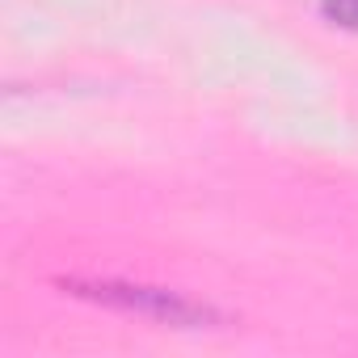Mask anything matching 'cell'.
<instances>
[{
	"instance_id": "obj_1",
	"label": "cell",
	"mask_w": 358,
	"mask_h": 358,
	"mask_svg": "<svg viewBox=\"0 0 358 358\" xmlns=\"http://www.w3.org/2000/svg\"><path fill=\"white\" fill-rule=\"evenodd\" d=\"M320 9L329 22L345 26V30H358V0H320Z\"/></svg>"
}]
</instances>
